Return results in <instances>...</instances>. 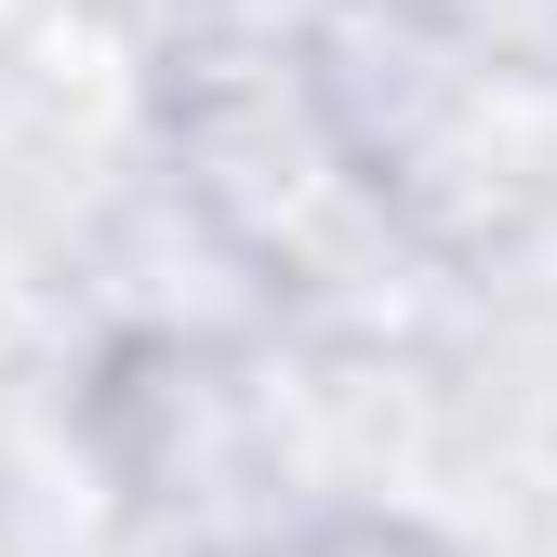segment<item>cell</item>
Instances as JSON below:
<instances>
[{
    "instance_id": "6da1fadb",
    "label": "cell",
    "mask_w": 557,
    "mask_h": 557,
    "mask_svg": "<svg viewBox=\"0 0 557 557\" xmlns=\"http://www.w3.org/2000/svg\"><path fill=\"white\" fill-rule=\"evenodd\" d=\"M199 557H465L438 518H411V505H359V492H332V505H278L226 544H199Z\"/></svg>"
},
{
    "instance_id": "7a4b0ae2",
    "label": "cell",
    "mask_w": 557,
    "mask_h": 557,
    "mask_svg": "<svg viewBox=\"0 0 557 557\" xmlns=\"http://www.w3.org/2000/svg\"><path fill=\"white\" fill-rule=\"evenodd\" d=\"M544 27H557V0H544Z\"/></svg>"
}]
</instances>
